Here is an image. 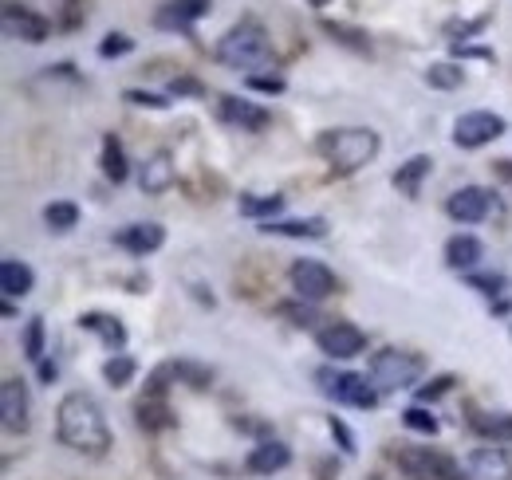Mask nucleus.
I'll return each instance as SVG.
<instances>
[{"mask_svg":"<svg viewBox=\"0 0 512 480\" xmlns=\"http://www.w3.org/2000/svg\"><path fill=\"white\" fill-rule=\"evenodd\" d=\"M56 433H60V441H64L67 449L91 453V457H103L111 449V441H115L103 406L91 394H83V390L67 394L64 402H60V410H56Z\"/></svg>","mask_w":512,"mask_h":480,"instance_id":"obj_1","label":"nucleus"},{"mask_svg":"<svg viewBox=\"0 0 512 480\" xmlns=\"http://www.w3.org/2000/svg\"><path fill=\"white\" fill-rule=\"evenodd\" d=\"M379 150H383V138L371 126H339V130H323L316 138V154L339 178H347V174L363 170L367 162H375Z\"/></svg>","mask_w":512,"mask_h":480,"instance_id":"obj_2","label":"nucleus"},{"mask_svg":"<svg viewBox=\"0 0 512 480\" xmlns=\"http://www.w3.org/2000/svg\"><path fill=\"white\" fill-rule=\"evenodd\" d=\"M217 60L233 71H253L256 75V67L272 63V40L256 20H241L217 40Z\"/></svg>","mask_w":512,"mask_h":480,"instance_id":"obj_3","label":"nucleus"},{"mask_svg":"<svg viewBox=\"0 0 512 480\" xmlns=\"http://www.w3.org/2000/svg\"><path fill=\"white\" fill-rule=\"evenodd\" d=\"M426 370V359L414 355V351H402V347H383L371 366H367V378L379 386V390H410Z\"/></svg>","mask_w":512,"mask_h":480,"instance_id":"obj_4","label":"nucleus"},{"mask_svg":"<svg viewBox=\"0 0 512 480\" xmlns=\"http://www.w3.org/2000/svg\"><path fill=\"white\" fill-rule=\"evenodd\" d=\"M316 382H320V390L331 398V402H339V406H351V410H375L379 406V386L367 378V374H351V370H331V366H323L316 370Z\"/></svg>","mask_w":512,"mask_h":480,"instance_id":"obj_5","label":"nucleus"},{"mask_svg":"<svg viewBox=\"0 0 512 480\" xmlns=\"http://www.w3.org/2000/svg\"><path fill=\"white\" fill-rule=\"evenodd\" d=\"M394 465L410 480H469V473L446 457L442 449H422V445H398Z\"/></svg>","mask_w":512,"mask_h":480,"instance_id":"obj_6","label":"nucleus"},{"mask_svg":"<svg viewBox=\"0 0 512 480\" xmlns=\"http://www.w3.org/2000/svg\"><path fill=\"white\" fill-rule=\"evenodd\" d=\"M316 347H320L327 359L347 362L367 351V331L355 327V323H347V319H331L327 327L316 331Z\"/></svg>","mask_w":512,"mask_h":480,"instance_id":"obj_7","label":"nucleus"},{"mask_svg":"<svg viewBox=\"0 0 512 480\" xmlns=\"http://www.w3.org/2000/svg\"><path fill=\"white\" fill-rule=\"evenodd\" d=\"M505 130H509V122L501 119V115H493V111H469V115H461V119L453 122V142L461 150H481V146L497 142Z\"/></svg>","mask_w":512,"mask_h":480,"instance_id":"obj_8","label":"nucleus"},{"mask_svg":"<svg viewBox=\"0 0 512 480\" xmlns=\"http://www.w3.org/2000/svg\"><path fill=\"white\" fill-rule=\"evenodd\" d=\"M296 296L304 303H320L327 296H335V272L323 264V260H296L292 272H288Z\"/></svg>","mask_w":512,"mask_h":480,"instance_id":"obj_9","label":"nucleus"},{"mask_svg":"<svg viewBox=\"0 0 512 480\" xmlns=\"http://www.w3.org/2000/svg\"><path fill=\"white\" fill-rule=\"evenodd\" d=\"M4 36L8 40H24V44H44L52 36V24H48V16L32 12L28 4L4 0Z\"/></svg>","mask_w":512,"mask_h":480,"instance_id":"obj_10","label":"nucleus"},{"mask_svg":"<svg viewBox=\"0 0 512 480\" xmlns=\"http://www.w3.org/2000/svg\"><path fill=\"white\" fill-rule=\"evenodd\" d=\"M489 209H493V193L481 185H461L446 201V213L461 225H481L489 217Z\"/></svg>","mask_w":512,"mask_h":480,"instance_id":"obj_11","label":"nucleus"},{"mask_svg":"<svg viewBox=\"0 0 512 480\" xmlns=\"http://www.w3.org/2000/svg\"><path fill=\"white\" fill-rule=\"evenodd\" d=\"M465 469H469L473 480H512V453L505 445H497V441L481 445V449L469 453Z\"/></svg>","mask_w":512,"mask_h":480,"instance_id":"obj_12","label":"nucleus"},{"mask_svg":"<svg viewBox=\"0 0 512 480\" xmlns=\"http://www.w3.org/2000/svg\"><path fill=\"white\" fill-rule=\"evenodd\" d=\"M209 8H213V0H174V4H166V8L154 12V24H158L162 32L193 36V20H201Z\"/></svg>","mask_w":512,"mask_h":480,"instance_id":"obj_13","label":"nucleus"},{"mask_svg":"<svg viewBox=\"0 0 512 480\" xmlns=\"http://www.w3.org/2000/svg\"><path fill=\"white\" fill-rule=\"evenodd\" d=\"M0 418L8 433H24L28 429V390L20 378H4L0 382Z\"/></svg>","mask_w":512,"mask_h":480,"instance_id":"obj_14","label":"nucleus"},{"mask_svg":"<svg viewBox=\"0 0 512 480\" xmlns=\"http://www.w3.org/2000/svg\"><path fill=\"white\" fill-rule=\"evenodd\" d=\"M217 115L225 122H233V126H241V130H264V126L272 122V115H268L260 103L237 99V95H221V99H217Z\"/></svg>","mask_w":512,"mask_h":480,"instance_id":"obj_15","label":"nucleus"},{"mask_svg":"<svg viewBox=\"0 0 512 480\" xmlns=\"http://www.w3.org/2000/svg\"><path fill=\"white\" fill-rule=\"evenodd\" d=\"M292 465V449L284 441H260L256 449H249L245 457V469L253 477H272V473H284Z\"/></svg>","mask_w":512,"mask_h":480,"instance_id":"obj_16","label":"nucleus"},{"mask_svg":"<svg viewBox=\"0 0 512 480\" xmlns=\"http://www.w3.org/2000/svg\"><path fill=\"white\" fill-rule=\"evenodd\" d=\"M115 244H119V248H127L130 256H150V252H158V248L166 244V229H162L158 221H138V225L119 229Z\"/></svg>","mask_w":512,"mask_h":480,"instance_id":"obj_17","label":"nucleus"},{"mask_svg":"<svg viewBox=\"0 0 512 480\" xmlns=\"http://www.w3.org/2000/svg\"><path fill=\"white\" fill-rule=\"evenodd\" d=\"M79 327H83V331H91V335H99V339H103V347H107L111 355L127 347V327H123V319H119V315L87 311V315H79Z\"/></svg>","mask_w":512,"mask_h":480,"instance_id":"obj_18","label":"nucleus"},{"mask_svg":"<svg viewBox=\"0 0 512 480\" xmlns=\"http://www.w3.org/2000/svg\"><path fill=\"white\" fill-rule=\"evenodd\" d=\"M174 181H178V170H174V158L166 150H158L154 158H146L138 166V189L142 193H166Z\"/></svg>","mask_w":512,"mask_h":480,"instance_id":"obj_19","label":"nucleus"},{"mask_svg":"<svg viewBox=\"0 0 512 480\" xmlns=\"http://www.w3.org/2000/svg\"><path fill=\"white\" fill-rule=\"evenodd\" d=\"M0 288H4V296L8 300H24L32 288H36V272L24 264V260H16V256H4L0 260Z\"/></svg>","mask_w":512,"mask_h":480,"instance_id":"obj_20","label":"nucleus"},{"mask_svg":"<svg viewBox=\"0 0 512 480\" xmlns=\"http://www.w3.org/2000/svg\"><path fill=\"white\" fill-rule=\"evenodd\" d=\"M481 260H485V244H481L477 237H469V233H457V237H449L446 264L453 268V272H473Z\"/></svg>","mask_w":512,"mask_h":480,"instance_id":"obj_21","label":"nucleus"},{"mask_svg":"<svg viewBox=\"0 0 512 480\" xmlns=\"http://www.w3.org/2000/svg\"><path fill=\"white\" fill-rule=\"evenodd\" d=\"M430 170H434V158L430 154H414L410 162H402L398 170H394V189L398 193H406V197H422V181L430 178Z\"/></svg>","mask_w":512,"mask_h":480,"instance_id":"obj_22","label":"nucleus"},{"mask_svg":"<svg viewBox=\"0 0 512 480\" xmlns=\"http://www.w3.org/2000/svg\"><path fill=\"white\" fill-rule=\"evenodd\" d=\"M260 233H268V237H292V240H323L327 237V221H323V217H304V221H264Z\"/></svg>","mask_w":512,"mask_h":480,"instance_id":"obj_23","label":"nucleus"},{"mask_svg":"<svg viewBox=\"0 0 512 480\" xmlns=\"http://www.w3.org/2000/svg\"><path fill=\"white\" fill-rule=\"evenodd\" d=\"M237 209H241V217H253V221L264 225V221H272L284 209V197L280 193H241Z\"/></svg>","mask_w":512,"mask_h":480,"instance_id":"obj_24","label":"nucleus"},{"mask_svg":"<svg viewBox=\"0 0 512 480\" xmlns=\"http://www.w3.org/2000/svg\"><path fill=\"white\" fill-rule=\"evenodd\" d=\"M99 166H103V174H107V178L115 181V185L130 178L127 150H123L119 134H103V158H99Z\"/></svg>","mask_w":512,"mask_h":480,"instance_id":"obj_25","label":"nucleus"},{"mask_svg":"<svg viewBox=\"0 0 512 480\" xmlns=\"http://www.w3.org/2000/svg\"><path fill=\"white\" fill-rule=\"evenodd\" d=\"M134 414H138V425L142 429H170L174 425V410L166 406V398H142L138 406H134Z\"/></svg>","mask_w":512,"mask_h":480,"instance_id":"obj_26","label":"nucleus"},{"mask_svg":"<svg viewBox=\"0 0 512 480\" xmlns=\"http://www.w3.org/2000/svg\"><path fill=\"white\" fill-rule=\"evenodd\" d=\"M320 28L331 36V40H335V44H343V48H351V52H371V36H367L363 28H355V24H335V20H323Z\"/></svg>","mask_w":512,"mask_h":480,"instance_id":"obj_27","label":"nucleus"},{"mask_svg":"<svg viewBox=\"0 0 512 480\" xmlns=\"http://www.w3.org/2000/svg\"><path fill=\"white\" fill-rule=\"evenodd\" d=\"M469 425L497 445H512V414H473Z\"/></svg>","mask_w":512,"mask_h":480,"instance_id":"obj_28","label":"nucleus"},{"mask_svg":"<svg viewBox=\"0 0 512 480\" xmlns=\"http://www.w3.org/2000/svg\"><path fill=\"white\" fill-rule=\"evenodd\" d=\"M44 225H48L52 233H71V229L79 225V205H75V201H52V205L44 209Z\"/></svg>","mask_w":512,"mask_h":480,"instance_id":"obj_29","label":"nucleus"},{"mask_svg":"<svg viewBox=\"0 0 512 480\" xmlns=\"http://www.w3.org/2000/svg\"><path fill=\"white\" fill-rule=\"evenodd\" d=\"M170 370H174V382H186V386H193V390H205V386L213 382V370L201 366V362H193V359L170 362Z\"/></svg>","mask_w":512,"mask_h":480,"instance_id":"obj_30","label":"nucleus"},{"mask_svg":"<svg viewBox=\"0 0 512 480\" xmlns=\"http://www.w3.org/2000/svg\"><path fill=\"white\" fill-rule=\"evenodd\" d=\"M426 83H430V87H438V91H457V87L465 83V71L449 60L430 63V67H426Z\"/></svg>","mask_w":512,"mask_h":480,"instance_id":"obj_31","label":"nucleus"},{"mask_svg":"<svg viewBox=\"0 0 512 480\" xmlns=\"http://www.w3.org/2000/svg\"><path fill=\"white\" fill-rule=\"evenodd\" d=\"M465 284H469L473 292L489 296V300H501L505 288H509V280H505L501 272H465Z\"/></svg>","mask_w":512,"mask_h":480,"instance_id":"obj_32","label":"nucleus"},{"mask_svg":"<svg viewBox=\"0 0 512 480\" xmlns=\"http://www.w3.org/2000/svg\"><path fill=\"white\" fill-rule=\"evenodd\" d=\"M138 374V362L130 359V355H111V359L103 362V378L111 382V386H130V378Z\"/></svg>","mask_w":512,"mask_h":480,"instance_id":"obj_33","label":"nucleus"},{"mask_svg":"<svg viewBox=\"0 0 512 480\" xmlns=\"http://www.w3.org/2000/svg\"><path fill=\"white\" fill-rule=\"evenodd\" d=\"M24 359L28 362L44 359V319L40 315H32L28 327H24Z\"/></svg>","mask_w":512,"mask_h":480,"instance_id":"obj_34","label":"nucleus"},{"mask_svg":"<svg viewBox=\"0 0 512 480\" xmlns=\"http://www.w3.org/2000/svg\"><path fill=\"white\" fill-rule=\"evenodd\" d=\"M402 425H406V429H414V433H426V437H434V433H438V418H434L426 406H410V410L402 414Z\"/></svg>","mask_w":512,"mask_h":480,"instance_id":"obj_35","label":"nucleus"},{"mask_svg":"<svg viewBox=\"0 0 512 480\" xmlns=\"http://www.w3.org/2000/svg\"><path fill=\"white\" fill-rule=\"evenodd\" d=\"M127 52H134V40H130L127 32H107L103 44H99V56H103V60H119V56H127Z\"/></svg>","mask_w":512,"mask_h":480,"instance_id":"obj_36","label":"nucleus"},{"mask_svg":"<svg viewBox=\"0 0 512 480\" xmlns=\"http://www.w3.org/2000/svg\"><path fill=\"white\" fill-rule=\"evenodd\" d=\"M457 386V374H438V378H430L426 386H418V402H434V398H442Z\"/></svg>","mask_w":512,"mask_h":480,"instance_id":"obj_37","label":"nucleus"},{"mask_svg":"<svg viewBox=\"0 0 512 480\" xmlns=\"http://www.w3.org/2000/svg\"><path fill=\"white\" fill-rule=\"evenodd\" d=\"M123 99H127L130 107H150V111H166L170 107V99L166 95H154V91H123Z\"/></svg>","mask_w":512,"mask_h":480,"instance_id":"obj_38","label":"nucleus"},{"mask_svg":"<svg viewBox=\"0 0 512 480\" xmlns=\"http://www.w3.org/2000/svg\"><path fill=\"white\" fill-rule=\"evenodd\" d=\"M276 315H284V319H292V323H296V327H308V323H312V319H316V311H312V303H280V307H276Z\"/></svg>","mask_w":512,"mask_h":480,"instance_id":"obj_39","label":"nucleus"},{"mask_svg":"<svg viewBox=\"0 0 512 480\" xmlns=\"http://www.w3.org/2000/svg\"><path fill=\"white\" fill-rule=\"evenodd\" d=\"M327 429H331L335 445H339V449H343V453L351 457V453H355V433L347 429V421H343V418H327Z\"/></svg>","mask_w":512,"mask_h":480,"instance_id":"obj_40","label":"nucleus"},{"mask_svg":"<svg viewBox=\"0 0 512 480\" xmlns=\"http://www.w3.org/2000/svg\"><path fill=\"white\" fill-rule=\"evenodd\" d=\"M493 20V12H485V16H477V20H465V24H449V36H461V40H473V36H481L485 32V24Z\"/></svg>","mask_w":512,"mask_h":480,"instance_id":"obj_41","label":"nucleus"},{"mask_svg":"<svg viewBox=\"0 0 512 480\" xmlns=\"http://www.w3.org/2000/svg\"><path fill=\"white\" fill-rule=\"evenodd\" d=\"M249 87H253V91H264V95H280L288 83H284L280 75H249Z\"/></svg>","mask_w":512,"mask_h":480,"instance_id":"obj_42","label":"nucleus"},{"mask_svg":"<svg viewBox=\"0 0 512 480\" xmlns=\"http://www.w3.org/2000/svg\"><path fill=\"white\" fill-rule=\"evenodd\" d=\"M79 24H87V8H79V0H67V16H64V28L75 32Z\"/></svg>","mask_w":512,"mask_h":480,"instance_id":"obj_43","label":"nucleus"},{"mask_svg":"<svg viewBox=\"0 0 512 480\" xmlns=\"http://www.w3.org/2000/svg\"><path fill=\"white\" fill-rule=\"evenodd\" d=\"M170 91H174V95H205V87H201L197 79H190V75H178V79L170 83Z\"/></svg>","mask_w":512,"mask_h":480,"instance_id":"obj_44","label":"nucleus"},{"mask_svg":"<svg viewBox=\"0 0 512 480\" xmlns=\"http://www.w3.org/2000/svg\"><path fill=\"white\" fill-rule=\"evenodd\" d=\"M36 378H40V382H56V378H60V366H56V359L36 362Z\"/></svg>","mask_w":512,"mask_h":480,"instance_id":"obj_45","label":"nucleus"},{"mask_svg":"<svg viewBox=\"0 0 512 480\" xmlns=\"http://www.w3.org/2000/svg\"><path fill=\"white\" fill-rule=\"evenodd\" d=\"M497 174L512 181V158H501V162H497Z\"/></svg>","mask_w":512,"mask_h":480,"instance_id":"obj_46","label":"nucleus"},{"mask_svg":"<svg viewBox=\"0 0 512 480\" xmlns=\"http://www.w3.org/2000/svg\"><path fill=\"white\" fill-rule=\"evenodd\" d=\"M308 4H312V8H327V4H331V0H308Z\"/></svg>","mask_w":512,"mask_h":480,"instance_id":"obj_47","label":"nucleus"}]
</instances>
